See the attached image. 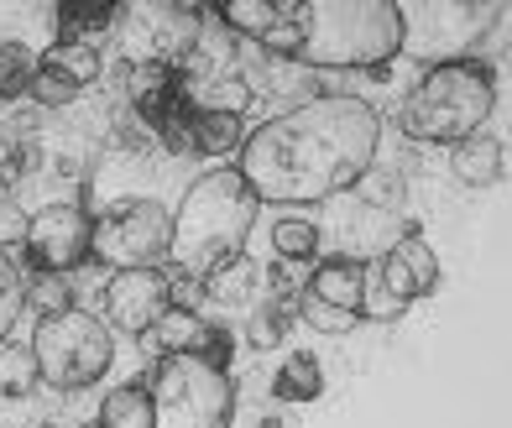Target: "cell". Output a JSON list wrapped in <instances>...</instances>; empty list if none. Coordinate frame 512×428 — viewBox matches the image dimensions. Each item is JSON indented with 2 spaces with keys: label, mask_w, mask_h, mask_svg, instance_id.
<instances>
[{
  "label": "cell",
  "mask_w": 512,
  "mask_h": 428,
  "mask_svg": "<svg viewBox=\"0 0 512 428\" xmlns=\"http://www.w3.org/2000/svg\"><path fill=\"white\" fill-rule=\"evenodd\" d=\"M382 152V115L361 94H314L246 131L236 173L256 204H319L356 188Z\"/></svg>",
  "instance_id": "1"
},
{
  "label": "cell",
  "mask_w": 512,
  "mask_h": 428,
  "mask_svg": "<svg viewBox=\"0 0 512 428\" xmlns=\"http://www.w3.org/2000/svg\"><path fill=\"white\" fill-rule=\"evenodd\" d=\"M408 21L392 0H298V53L314 68H382L403 53Z\"/></svg>",
  "instance_id": "2"
},
{
  "label": "cell",
  "mask_w": 512,
  "mask_h": 428,
  "mask_svg": "<svg viewBox=\"0 0 512 428\" xmlns=\"http://www.w3.org/2000/svg\"><path fill=\"white\" fill-rule=\"evenodd\" d=\"M256 194L251 183L236 168H215L189 183L183 204L173 209V235H168V261L173 272H189L204 277L215 272L220 261L241 256L251 241V225H256Z\"/></svg>",
  "instance_id": "3"
},
{
  "label": "cell",
  "mask_w": 512,
  "mask_h": 428,
  "mask_svg": "<svg viewBox=\"0 0 512 428\" xmlns=\"http://www.w3.org/2000/svg\"><path fill=\"white\" fill-rule=\"evenodd\" d=\"M497 110V74L476 58H445L408 89L398 126L424 147H460L481 136L486 115Z\"/></svg>",
  "instance_id": "4"
},
{
  "label": "cell",
  "mask_w": 512,
  "mask_h": 428,
  "mask_svg": "<svg viewBox=\"0 0 512 428\" xmlns=\"http://www.w3.org/2000/svg\"><path fill=\"white\" fill-rule=\"evenodd\" d=\"M147 397L152 428H230V418H236L230 371L199 361V355H157Z\"/></svg>",
  "instance_id": "5"
},
{
  "label": "cell",
  "mask_w": 512,
  "mask_h": 428,
  "mask_svg": "<svg viewBox=\"0 0 512 428\" xmlns=\"http://www.w3.org/2000/svg\"><path fill=\"white\" fill-rule=\"evenodd\" d=\"M32 355H37V376L58 392H79L95 387L115 361V335L105 329L100 314L89 308H68L58 319H37L32 329Z\"/></svg>",
  "instance_id": "6"
},
{
  "label": "cell",
  "mask_w": 512,
  "mask_h": 428,
  "mask_svg": "<svg viewBox=\"0 0 512 428\" xmlns=\"http://www.w3.org/2000/svg\"><path fill=\"white\" fill-rule=\"evenodd\" d=\"M115 42H121L126 68H183L199 53V6L178 0H131L115 16Z\"/></svg>",
  "instance_id": "7"
},
{
  "label": "cell",
  "mask_w": 512,
  "mask_h": 428,
  "mask_svg": "<svg viewBox=\"0 0 512 428\" xmlns=\"http://www.w3.org/2000/svg\"><path fill=\"white\" fill-rule=\"evenodd\" d=\"M168 235H173V214L157 199H121L89 230V256L115 272L152 267V261L168 256Z\"/></svg>",
  "instance_id": "8"
},
{
  "label": "cell",
  "mask_w": 512,
  "mask_h": 428,
  "mask_svg": "<svg viewBox=\"0 0 512 428\" xmlns=\"http://www.w3.org/2000/svg\"><path fill=\"white\" fill-rule=\"evenodd\" d=\"M89 230H95V214L84 204H48L27 214V261L37 272H74L89 261Z\"/></svg>",
  "instance_id": "9"
},
{
  "label": "cell",
  "mask_w": 512,
  "mask_h": 428,
  "mask_svg": "<svg viewBox=\"0 0 512 428\" xmlns=\"http://www.w3.org/2000/svg\"><path fill=\"white\" fill-rule=\"evenodd\" d=\"M105 329L115 335H131V340H142L147 329L173 308V293H168V272H157V267H126V272H115L105 282Z\"/></svg>",
  "instance_id": "10"
},
{
  "label": "cell",
  "mask_w": 512,
  "mask_h": 428,
  "mask_svg": "<svg viewBox=\"0 0 512 428\" xmlns=\"http://www.w3.org/2000/svg\"><path fill=\"white\" fill-rule=\"evenodd\" d=\"M377 282H382V293H387V298H398L403 308L418 303V298H429V293L439 288V256H434V246H429L418 230L403 235V241L382 256Z\"/></svg>",
  "instance_id": "11"
},
{
  "label": "cell",
  "mask_w": 512,
  "mask_h": 428,
  "mask_svg": "<svg viewBox=\"0 0 512 428\" xmlns=\"http://www.w3.org/2000/svg\"><path fill=\"white\" fill-rule=\"evenodd\" d=\"M304 293L330 303V308H345V314L361 319V293H366V267L356 256H324L314 261V272L304 282Z\"/></svg>",
  "instance_id": "12"
},
{
  "label": "cell",
  "mask_w": 512,
  "mask_h": 428,
  "mask_svg": "<svg viewBox=\"0 0 512 428\" xmlns=\"http://www.w3.org/2000/svg\"><path fill=\"white\" fill-rule=\"evenodd\" d=\"M256 293H262V267H256L246 251L230 256V261H220L215 272H204V298H215V303L246 308Z\"/></svg>",
  "instance_id": "13"
},
{
  "label": "cell",
  "mask_w": 512,
  "mask_h": 428,
  "mask_svg": "<svg viewBox=\"0 0 512 428\" xmlns=\"http://www.w3.org/2000/svg\"><path fill=\"white\" fill-rule=\"evenodd\" d=\"M121 16V0H63L58 6V42H89L105 37Z\"/></svg>",
  "instance_id": "14"
},
{
  "label": "cell",
  "mask_w": 512,
  "mask_h": 428,
  "mask_svg": "<svg viewBox=\"0 0 512 428\" xmlns=\"http://www.w3.org/2000/svg\"><path fill=\"white\" fill-rule=\"evenodd\" d=\"M241 141H246V126H241V115H230V110H194V126H189V152L199 157H230V152H241Z\"/></svg>",
  "instance_id": "15"
},
{
  "label": "cell",
  "mask_w": 512,
  "mask_h": 428,
  "mask_svg": "<svg viewBox=\"0 0 512 428\" xmlns=\"http://www.w3.org/2000/svg\"><path fill=\"white\" fill-rule=\"evenodd\" d=\"M450 168H455V178H460V183H471V188H492V183H502L507 152H502V141H497V136H471V141H460V147H455Z\"/></svg>",
  "instance_id": "16"
},
{
  "label": "cell",
  "mask_w": 512,
  "mask_h": 428,
  "mask_svg": "<svg viewBox=\"0 0 512 428\" xmlns=\"http://www.w3.org/2000/svg\"><path fill=\"white\" fill-rule=\"evenodd\" d=\"M204 314L199 308H168L152 329H147V350H162V355H194L199 350V335H204Z\"/></svg>",
  "instance_id": "17"
},
{
  "label": "cell",
  "mask_w": 512,
  "mask_h": 428,
  "mask_svg": "<svg viewBox=\"0 0 512 428\" xmlns=\"http://www.w3.org/2000/svg\"><path fill=\"white\" fill-rule=\"evenodd\" d=\"M37 68H48V74H58L63 84H74V89H89L100 79L105 58H100V47H89V42H53L48 53L37 58Z\"/></svg>",
  "instance_id": "18"
},
{
  "label": "cell",
  "mask_w": 512,
  "mask_h": 428,
  "mask_svg": "<svg viewBox=\"0 0 512 428\" xmlns=\"http://www.w3.org/2000/svg\"><path fill=\"white\" fill-rule=\"evenodd\" d=\"M293 324H298V308L283 303V298H267L262 308H251V319H246V345L251 350H283Z\"/></svg>",
  "instance_id": "19"
},
{
  "label": "cell",
  "mask_w": 512,
  "mask_h": 428,
  "mask_svg": "<svg viewBox=\"0 0 512 428\" xmlns=\"http://www.w3.org/2000/svg\"><path fill=\"white\" fill-rule=\"evenodd\" d=\"M100 428H152L147 382H126V387L105 392V402H100Z\"/></svg>",
  "instance_id": "20"
},
{
  "label": "cell",
  "mask_w": 512,
  "mask_h": 428,
  "mask_svg": "<svg viewBox=\"0 0 512 428\" xmlns=\"http://www.w3.org/2000/svg\"><path fill=\"white\" fill-rule=\"evenodd\" d=\"M324 392V366L314 361V355H288L283 371L272 376V397H283V402H314Z\"/></svg>",
  "instance_id": "21"
},
{
  "label": "cell",
  "mask_w": 512,
  "mask_h": 428,
  "mask_svg": "<svg viewBox=\"0 0 512 428\" xmlns=\"http://www.w3.org/2000/svg\"><path fill=\"white\" fill-rule=\"evenodd\" d=\"M361 230H356V261L361 256H387L392 246L403 241V235H413L408 230V220H398V209H361V220H356Z\"/></svg>",
  "instance_id": "22"
},
{
  "label": "cell",
  "mask_w": 512,
  "mask_h": 428,
  "mask_svg": "<svg viewBox=\"0 0 512 428\" xmlns=\"http://www.w3.org/2000/svg\"><path fill=\"white\" fill-rule=\"evenodd\" d=\"M272 251H277V261H314L319 256V225L309 214H283L272 225Z\"/></svg>",
  "instance_id": "23"
},
{
  "label": "cell",
  "mask_w": 512,
  "mask_h": 428,
  "mask_svg": "<svg viewBox=\"0 0 512 428\" xmlns=\"http://www.w3.org/2000/svg\"><path fill=\"white\" fill-rule=\"evenodd\" d=\"M37 355L32 345H16V340H0V397H27L37 392Z\"/></svg>",
  "instance_id": "24"
},
{
  "label": "cell",
  "mask_w": 512,
  "mask_h": 428,
  "mask_svg": "<svg viewBox=\"0 0 512 428\" xmlns=\"http://www.w3.org/2000/svg\"><path fill=\"white\" fill-rule=\"evenodd\" d=\"M21 308H32V319H58L74 308V288H68L63 272H37L27 282V298H21Z\"/></svg>",
  "instance_id": "25"
},
{
  "label": "cell",
  "mask_w": 512,
  "mask_h": 428,
  "mask_svg": "<svg viewBox=\"0 0 512 428\" xmlns=\"http://www.w3.org/2000/svg\"><path fill=\"white\" fill-rule=\"evenodd\" d=\"M37 74V53L27 42H0V100H27Z\"/></svg>",
  "instance_id": "26"
},
{
  "label": "cell",
  "mask_w": 512,
  "mask_h": 428,
  "mask_svg": "<svg viewBox=\"0 0 512 428\" xmlns=\"http://www.w3.org/2000/svg\"><path fill=\"white\" fill-rule=\"evenodd\" d=\"M356 194H361V204L366 209H398V199H403V173H392V168H371L356 178Z\"/></svg>",
  "instance_id": "27"
},
{
  "label": "cell",
  "mask_w": 512,
  "mask_h": 428,
  "mask_svg": "<svg viewBox=\"0 0 512 428\" xmlns=\"http://www.w3.org/2000/svg\"><path fill=\"white\" fill-rule=\"evenodd\" d=\"M298 319H304L309 329H319V335H351V329L361 324L356 314H345V308H330V303H319V298H309V293H298Z\"/></svg>",
  "instance_id": "28"
},
{
  "label": "cell",
  "mask_w": 512,
  "mask_h": 428,
  "mask_svg": "<svg viewBox=\"0 0 512 428\" xmlns=\"http://www.w3.org/2000/svg\"><path fill=\"white\" fill-rule=\"evenodd\" d=\"M21 173H27V152H21V136L11 126H0V199L11 194V188L21 183Z\"/></svg>",
  "instance_id": "29"
},
{
  "label": "cell",
  "mask_w": 512,
  "mask_h": 428,
  "mask_svg": "<svg viewBox=\"0 0 512 428\" xmlns=\"http://www.w3.org/2000/svg\"><path fill=\"white\" fill-rule=\"evenodd\" d=\"M27 100H32V105H48V110H63V105H74V100H79V89H74V84H63L58 74H48V68H37V74H32V89H27Z\"/></svg>",
  "instance_id": "30"
},
{
  "label": "cell",
  "mask_w": 512,
  "mask_h": 428,
  "mask_svg": "<svg viewBox=\"0 0 512 428\" xmlns=\"http://www.w3.org/2000/svg\"><path fill=\"white\" fill-rule=\"evenodd\" d=\"M199 361H209V366H220V371H230V329H220V324H204V335H199Z\"/></svg>",
  "instance_id": "31"
},
{
  "label": "cell",
  "mask_w": 512,
  "mask_h": 428,
  "mask_svg": "<svg viewBox=\"0 0 512 428\" xmlns=\"http://www.w3.org/2000/svg\"><path fill=\"white\" fill-rule=\"evenodd\" d=\"M398 314H403V303H398V298H387V293H382V282H371V277H366L361 319H398Z\"/></svg>",
  "instance_id": "32"
},
{
  "label": "cell",
  "mask_w": 512,
  "mask_h": 428,
  "mask_svg": "<svg viewBox=\"0 0 512 428\" xmlns=\"http://www.w3.org/2000/svg\"><path fill=\"white\" fill-rule=\"evenodd\" d=\"M27 241V214H21L11 199H0V251H11Z\"/></svg>",
  "instance_id": "33"
},
{
  "label": "cell",
  "mask_w": 512,
  "mask_h": 428,
  "mask_svg": "<svg viewBox=\"0 0 512 428\" xmlns=\"http://www.w3.org/2000/svg\"><path fill=\"white\" fill-rule=\"evenodd\" d=\"M256 428H283V423H277V418H262V423H256Z\"/></svg>",
  "instance_id": "34"
}]
</instances>
